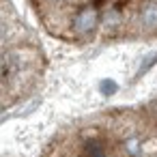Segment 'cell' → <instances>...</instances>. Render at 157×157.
<instances>
[{
  "mask_svg": "<svg viewBox=\"0 0 157 157\" xmlns=\"http://www.w3.org/2000/svg\"><path fill=\"white\" fill-rule=\"evenodd\" d=\"M140 26L146 30L157 28V0H148L140 9Z\"/></svg>",
  "mask_w": 157,
  "mask_h": 157,
  "instance_id": "2",
  "label": "cell"
},
{
  "mask_svg": "<svg viewBox=\"0 0 157 157\" xmlns=\"http://www.w3.org/2000/svg\"><path fill=\"white\" fill-rule=\"evenodd\" d=\"M125 148H127L129 155H138V153H140V140H138V138H129V140L125 142Z\"/></svg>",
  "mask_w": 157,
  "mask_h": 157,
  "instance_id": "7",
  "label": "cell"
},
{
  "mask_svg": "<svg viewBox=\"0 0 157 157\" xmlns=\"http://www.w3.org/2000/svg\"><path fill=\"white\" fill-rule=\"evenodd\" d=\"M155 63H157V52H151V54H148V56H146V58L142 60V65H140V69H138V73H136V78H140V75H144V73H146V71H148V69H151V67L155 65Z\"/></svg>",
  "mask_w": 157,
  "mask_h": 157,
  "instance_id": "4",
  "label": "cell"
},
{
  "mask_svg": "<svg viewBox=\"0 0 157 157\" xmlns=\"http://www.w3.org/2000/svg\"><path fill=\"white\" fill-rule=\"evenodd\" d=\"M116 84H114V80H103L101 84H99V90L103 93V95H114L116 93Z\"/></svg>",
  "mask_w": 157,
  "mask_h": 157,
  "instance_id": "6",
  "label": "cell"
},
{
  "mask_svg": "<svg viewBox=\"0 0 157 157\" xmlns=\"http://www.w3.org/2000/svg\"><path fill=\"white\" fill-rule=\"evenodd\" d=\"M84 157H108V151H105V144L97 138L88 140L84 144Z\"/></svg>",
  "mask_w": 157,
  "mask_h": 157,
  "instance_id": "3",
  "label": "cell"
},
{
  "mask_svg": "<svg viewBox=\"0 0 157 157\" xmlns=\"http://www.w3.org/2000/svg\"><path fill=\"white\" fill-rule=\"evenodd\" d=\"M121 22V13L116 11V9H112V11H108L105 15H103V28H108V26H116Z\"/></svg>",
  "mask_w": 157,
  "mask_h": 157,
  "instance_id": "5",
  "label": "cell"
},
{
  "mask_svg": "<svg viewBox=\"0 0 157 157\" xmlns=\"http://www.w3.org/2000/svg\"><path fill=\"white\" fill-rule=\"evenodd\" d=\"M97 24H99V11H97L95 7H84V9H80V11L75 13V17H73V30H75L78 35H88V33H93V30L97 28Z\"/></svg>",
  "mask_w": 157,
  "mask_h": 157,
  "instance_id": "1",
  "label": "cell"
}]
</instances>
